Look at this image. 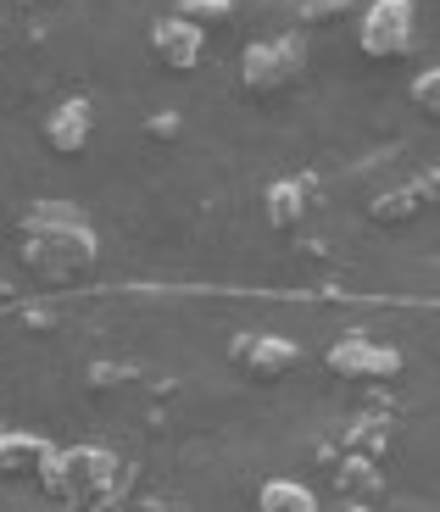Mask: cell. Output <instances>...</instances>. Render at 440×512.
<instances>
[{"label":"cell","mask_w":440,"mask_h":512,"mask_svg":"<svg viewBox=\"0 0 440 512\" xmlns=\"http://www.w3.org/2000/svg\"><path fill=\"white\" fill-rule=\"evenodd\" d=\"M95 229L90 223H56V229H23V268L39 284H73L95 262Z\"/></svg>","instance_id":"cell-1"},{"label":"cell","mask_w":440,"mask_h":512,"mask_svg":"<svg viewBox=\"0 0 440 512\" xmlns=\"http://www.w3.org/2000/svg\"><path fill=\"white\" fill-rule=\"evenodd\" d=\"M39 485L56 490L62 501H106L117 485V457L101 446H67L51 451L39 468Z\"/></svg>","instance_id":"cell-2"},{"label":"cell","mask_w":440,"mask_h":512,"mask_svg":"<svg viewBox=\"0 0 440 512\" xmlns=\"http://www.w3.org/2000/svg\"><path fill=\"white\" fill-rule=\"evenodd\" d=\"M301 73H307V45H301L296 34L257 39V45H246V56H240V84H246L251 95H285Z\"/></svg>","instance_id":"cell-3"},{"label":"cell","mask_w":440,"mask_h":512,"mask_svg":"<svg viewBox=\"0 0 440 512\" xmlns=\"http://www.w3.org/2000/svg\"><path fill=\"white\" fill-rule=\"evenodd\" d=\"M413 28H418L413 0H368L363 23H357V45H363V56H374V62H390V56H407Z\"/></svg>","instance_id":"cell-4"},{"label":"cell","mask_w":440,"mask_h":512,"mask_svg":"<svg viewBox=\"0 0 440 512\" xmlns=\"http://www.w3.org/2000/svg\"><path fill=\"white\" fill-rule=\"evenodd\" d=\"M324 362H329L335 379H351V384H379V379H396V373H402V357L385 351V346H374V340H363V334L335 340Z\"/></svg>","instance_id":"cell-5"},{"label":"cell","mask_w":440,"mask_h":512,"mask_svg":"<svg viewBox=\"0 0 440 512\" xmlns=\"http://www.w3.org/2000/svg\"><path fill=\"white\" fill-rule=\"evenodd\" d=\"M296 357H301L296 340H285V334H234V346H229V362L257 384L285 379L296 368Z\"/></svg>","instance_id":"cell-6"},{"label":"cell","mask_w":440,"mask_h":512,"mask_svg":"<svg viewBox=\"0 0 440 512\" xmlns=\"http://www.w3.org/2000/svg\"><path fill=\"white\" fill-rule=\"evenodd\" d=\"M201 51H207V28L184 23L179 12L156 17V23H151V56H156V67H168V73H195V67H201Z\"/></svg>","instance_id":"cell-7"},{"label":"cell","mask_w":440,"mask_h":512,"mask_svg":"<svg viewBox=\"0 0 440 512\" xmlns=\"http://www.w3.org/2000/svg\"><path fill=\"white\" fill-rule=\"evenodd\" d=\"M45 151L51 156H78V151H90V134H95V106L90 101H62L45 112Z\"/></svg>","instance_id":"cell-8"},{"label":"cell","mask_w":440,"mask_h":512,"mask_svg":"<svg viewBox=\"0 0 440 512\" xmlns=\"http://www.w3.org/2000/svg\"><path fill=\"white\" fill-rule=\"evenodd\" d=\"M312 201H318L312 179H307V173H296V179H279V184H273L262 206H268V223H273V229H285V234H290V229H301V223H307Z\"/></svg>","instance_id":"cell-9"},{"label":"cell","mask_w":440,"mask_h":512,"mask_svg":"<svg viewBox=\"0 0 440 512\" xmlns=\"http://www.w3.org/2000/svg\"><path fill=\"white\" fill-rule=\"evenodd\" d=\"M429 201H435V173H424L418 184H402V190L379 195V201L368 206V218H374L379 229H396V223H413Z\"/></svg>","instance_id":"cell-10"},{"label":"cell","mask_w":440,"mask_h":512,"mask_svg":"<svg viewBox=\"0 0 440 512\" xmlns=\"http://www.w3.org/2000/svg\"><path fill=\"white\" fill-rule=\"evenodd\" d=\"M45 457H51V446L39 435H6L0 429V474L6 479H39Z\"/></svg>","instance_id":"cell-11"},{"label":"cell","mask_w":440,"mask_h":512,"mask_svg":"<svg viewBox=\"0 0 440 512\" xmlns=\"http://www.w3.org/2000/svg\"><path fill=\"white\" fill-rule=\"evenodd\" d=\"M257 507L262 512H318V496L307 485H296V479H268L257 490Z\"/></svg>","instance_id":"cell-12"},{"label":"cell","mask_w":440,"mask_h":512,"mask_svg":"<svg viewBox=\"0 0 440 512\" xmlns=\"http://www.w3.org/2000/svg\"><path fill=\"white\" fill-rule=\"evenodd\" d=\"M56 223H90V218L67 201H45V206H28L23 212V229H56Z\"/></svg>","instance_id":"cell-13"},{"label":"cell","mask_w":440,"mask_h":512,"mask_svg":"<svg viewBox=\"0 0 440 512\" xmlns=\"http://www.w3.org/2000/svg\"><path fill=\"white\" fill-rule=\"evenodd\" d=\"M340 490H346L351 501H357V496H374V490H379V474H374V462L351 457L346 468H340Z\"/></svg>","instance_id":"cell-14"},{"label":"cell","mask_w":440,"mask_h":512,"mask_svg":"<svg viewBox=\"0 0 440 512\" xmlns=\"http://www.w3.org/2000/svg\"><path fill=\"white\" fill-rule=\"evenodd\" d=\"M234 6L229 0H179V17L184 23H195V28H207V23H223Z\"/></svg>","instance_id":"cell-15"},{"label":"cell","mask_w":440,"mask_h":512,"mask_svg":"<svg viewBox=\"0 0 440 512\" xmlns=\"http://www.w3.org/2000/svg\"><path fill=\"white\" fill-rule=\"evenodd\" d=\"M413 106L424 117H440V73L435 67H424V73L413 78Z\"/></svg>","instance_id":"cell-16"},{"label":"cell","mask_w":440,"mask_h":512,"mask_svg":"<svg viewBox=\"0 0 440 512\" xmlns=\"http://www.w3.org/2000/svg\"><path fill=\"white\" fill-rule=\"evenodd\" d=\"M346 12H357V0H301V17L307 23H335Z\"/></svg>","instance_id":"cell-17"},{"label":"cell","mask_w":440,"mask_h":512,"mask_svg":"<svg viewBox=\"0 0 440 512\" xmlns=\"http://www.w3.org/2000/svg\"><path fill=\"white\" fill-rule=\"evenodd\" d=\"M173 128H179V117H168V112H162V117L151 123V134H156V140H173Z\"/></svg>","instance_id":"cell-18"}]
</instances>
